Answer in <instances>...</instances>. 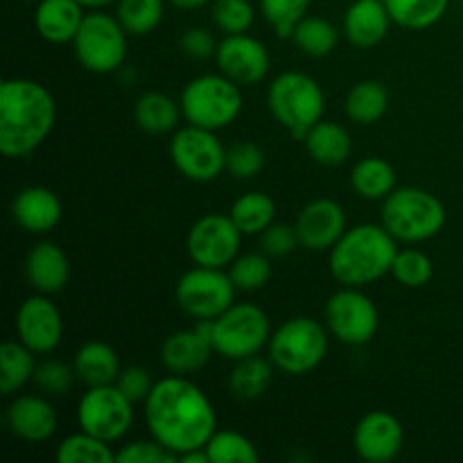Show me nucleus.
I'll return each instance as SVG.
<instances>
[{
    "label": "nucleus",
    "instance_id": "46",
    "mask_svg": "<svg viewBox=\"0 0 463 463\" xmlns=\"http://www.w3.org/2000/svg\"><path fill=\"white\" fill-rule=\"evenodd\" d=\"M116 387L120 389L131 402H145V398H147L149 392L154 389V380L145 366L131 364L120 371V375H118L116 380Z\"/></svg>",
    "mask_w": 463,
    "mask_h": 463
},
{
    "label": "nucleus",
    "instance_id": "22",
    "mask_svg": "<svg viewBox=\"0 0 463 463\" xmlns=\"http://www.w3.org/2000/svg\"><path fill=\"white\" fill-rule=\"evenodd\" d=\"M393 21L384 0H353L344 12V36L362 50L375 48L387 39Z\"/></svg>",
    "mask_w": 463,
    "mask_h": 463
},
{
    "label": "nucleus",
    "instance_id": "23",
    "mask_svg": "<svg viewBox=\"0 0 463 463\" xmlns=\"http://www.w3.org/2000/svg\"><path fill=\"white\" fill-rule=\"evenodd\" d=\"M213 348L211 339L194 326L188 330H176L167 335L161 344V364L167 373L193 375L199 373L211 362Z\"/></svg>",
    "mask_w": 463,
    "mask_h": 463
},
{
    "label": "nucleus",
    "instance_id": "49",
    "mask_svg": "<svg viewBox=\"0 0 463 463\" xmlns=\"http://www.w3.org/2000/svg\"><path fill=\"white\" fill-rule=\"evenodd\" d=\"M77 3L81 5V7L84 9H104V7H109V5H113V3H118V0H77Z\"/></svg>",
    "mask_w": 463,
    "mask_h": 463
},
{
    "label": "nucleus",
    "instance_id": "34",
    "mask_svg": "<svg viewBox=\"0 0 463 463\" xmlns=\"http://www.w3.org/2000/svg\"><path fill=\"white\" fill-rule=\"evenodd\" d=\"M292 41L307 57H328L339 43V30L321 16H306L292 32Z\"/></svg>",
    "mask_w": 463,
    "mask_h": 463
},
{
    "label": "nucleus",
    "instance_id": "44",
    "mask_svg": "<svg viewBox=\"0 0 463 463\" xmlns=\"http://www.w3.org/2000/svg\"><path fill=\"white\" fill-rule=\"evenodd\" d=\"M179 457L172 455L167 448H163L156 439H147V441H131L120 446L116 452V463H175Z\"/></svg>",
    "mask_w": 463,
    "mask_h": 463
},
{
    "label": "nucleus",
    "instance_id": "4",
    "mask_svg": "<svg viewBox=\"0 0 463 463\" xmlns=\"http://www.w3.org/2000/svg\"><path fill=\"white\" fill-rule=\"evenodd\" d=\"M267 107L283 129L297 140H303L317 122L324 120L326 93L319 81L307 72L288 71L271 80Z\"/></svg>",
    "mask_w": 463,
    "mask_h": 463
},
{
    "label": "nucleus",
    "instance_id": "14",
    "mask_svg": "<svg viewBox=\"0 0 463 463\" xmlns=\"http://www.w3.org/2000/svg\"><path fill=\"white\" fill-rule=\"evenodd\" d=\"M242 238L244 233L238 229L233 217L208 213L190 226L185 249L194 265L229 269L231 262L240 256Z\"/></svg>",
    "mask_w": 463,
    "mask_h": 463
},
{
    "label": "nucleus",
    "instance_id": "3",
    "mask_svg": "<svg viewBox=\"0 0 463 463\" xmlns=\"http://www.w3.org/2000/svg\"><path fill=\"white\" fill-rule=\"evenodd\" d=\"M396 253L398 240L383 224H355L328 251L330 274L342 288L364 289L392 274Z\"/></svg>",
    "mask_w": 463,
    "mask_h": 463
},
{
    "label": "nucleus",
    "instance_id": "5",
    "mask_svg": "<svg viewBox=\"0 0 463 463\" xmlns=\"http://www.w3.org/2000/svg\"><path fill=\"white\" fill-rule=\"evenodd\" d=\"M383 226L405 244H420L437 238L446 226V206L434 193L405 185L383 202Z\"/></svg>",
    "mask_w": 463,
    "mask_h": 463
},
{
    "label": "nucleus",
    "instance_id": "29",
    "mask_svg": "<svg viewBox=\"0 0 463 463\" xmlns=\"http://www.w3.org/2000/svg\"><path fill=\"white\" fill-rule=\"evenodd\" d=\"M389 109V90L378 80H362L348 89L344 111L355 125H375Z\"/></svg>",
    "mask_w": 463,
    "mask_h": 463
},
{
    "label": "nucleus",
    "instance_id": "18",
    "mask_svg": "<svg viewBox=\"0 0 463 463\" xmlns=\"http://www.w3.org/2000/svg\"><path fill=\"white\" fill-rule=\"evenodd\" d=\"M294 229H297L298 242L303 249L315 253L330 251L346 233V213H344L342 203L335 199H312L301 208L297 222H294Z\"/></svg>",
    "mask_w": 463,
    "mask_h": 463
},
{
    "label": "nucleus",
    "instance_id": "9",
    "mask_svg": "<svg viewBox=\"0 0 463 463\" xmlns=\"http://www.w3.org/2000/svg\"><path fill=\"white\" fill-rule=\"evenodd\" d=\"M269 337V317L256 303L235 301L229 310L211 319V344L224 360L238 362L258 355L262 348H267Z\"/></svg>",
    "mask_w": 463,
    "mask_h": 463
},
{
    "label": "nucleus",
    "instance_id": "36",
    "mask_svg": "<svg viewBox=\"0 0 463 463\" xmlns=\"http://www.w3.org/2000/svg\"><path fill=\"white\" fill-rule=\"evenodd\" d=\"M165 16V0H118L116 18L129 36H147Z\"/></svg>",
    "mask_w": 463,
    "mask_h": 463
},
{
    "label": "nucleus",
    "instance_id": "8",
    "mask_svg": "<svg viewBox=\"0 0 463 463\" xmlns=\"http://www.w3.org/2000/svg\"><path fill=\"white\" fill-rule=\"evenodd\" d=\"M127 36L129 34L120 25L116 14L111 16L104 9H90L72 39V50L84 71L93 75H109L125 66L129 52Z\"/></svg>",
    "mask_w": 463,
    "mask_h": 463
},
{
    "label": "nucleus",
    "instance_id": "15",
    "mask_svg": "<svg viewBox=\"0 0 463 463\" xmlns=\"http://www.w3.org/2000/svg\"><path fill=\"white\" fill-rule=\"evenodd\" d=\"M16 337L36 355L57 351L63 342V317L48 294H32L16 312Z\"/></svg>",
    "mask_w": 463,
    "mask_h": 463
},
{
    "label": "nucleus",
    "instance_id": "40",
    "mask_svg": "<svg viewBox=\"0 0 463 463\" xmlns=\"http://www.w3.org/2000/svg\"><path fill=\"white\" fill-rule=\"evenodd\" d=\"M312 0H258L262 18L280 39H292V32L307 16Z\"/></svg>",
    "mask_w": 463,
    "mask_h": 463
},
{
    "label": "nucleus",
    "instance_id": "48",
    "mask_svg": "<svg viewBox=\"0 0 463 463\" xmlns=\"http://www.w3.org/2000/svg\"><path fill=\"white\" fill-rule=\"evenodd\" d=\"M170 5H175L176 9H184V12H194V9H202L213 5L215 0H167Z\"/></svg>",
    "mask_w": 463,
    "mask_h": 463
},
{
    "label": "nucleus",
    "instance_id": "28",
    "mask_svg": "<svg viewBox=\"0 0 463 463\" xmlns=\"http://www.w3.org/2000/svg\"><path fill=\"white\" fill-rule=\"evenodd\" d=\"M396 170L387 158L364 156L353 165L351 188L369 202H384L396 190Z\"/></svg>",
    "mask_w": 463,
    "mask_h": 463
},
{
    "label": "nucleus",
    "instance_id": "17",
    "mask_svg": "<svg viewBox=\"0 0 463 463\" xmlns=\"http://www.w3.org/2000/svg\"><path fill=\"white\" fill-rule=\"evenodd\" d=\"M405 443L401 419L387 410H373L362 416L353 432V450L369 463H389L396 459Z\"/></svg>",
    "mask_w": 463,
    "mask_h": 463
},
{
    "label": "nucleus",
    "instance_id": "2",
    "mask_svg": "<svg viewBox=\"0 0 463 463\" xmlns=\"http://www.w3.org/2000/svg\"><path fill=\"white\" fill-rule=\"evenodd\" d=\"M57 125V102L48 86L27 77L0 84V152L25 158L48 140Z\"/></svg>",
    "mask_w": 463,
    "mask_h": 463
},
{
    "label": "nucleus",
    "instance_id": "39",
    "mask_svg": "<svg viewBox=\"0 0 463 463\" xmlns=\"http://www.w3.org/2000/svg\"><path fill=\"white\" fill-rule=\"evenodd\" d=\"M392 276L402 285V288L419 289L432 280L434 262L420 249H398L396 260L392 265Z\"/></svg>",
    "mask_w": 463,
    "mask_h": 463
},
{
    "label": "nucleus",
    "instance_id": "43",
    "mask_svg": "<svg viewBox=\"0 0 463 463\" xmlns=\"http://www.w3.org/2000/svg\"><path fill=\"white\" fill-rule=\"evenodd\" d=\"M77 373L72 366H68L66 362L61 360H43L36 364L34 371V380L32 383L39 387V392L43 396H66L68 392L75 384Z\"/></svg>",
    "mask_w": 463,
    "mask_h": 463
},
{
    "label": "nucleus",
    "instance_id": "41",
    "mask_svg": "<svg viewBox=\"0 0 463 463\" xmlns=\"http://www.w3.org/2000/svg\"><path fill=\"white\" fill-rule=\"evenodd\" d=\"M211 18L224 36L244 34L253 27L256 9L251 0H215L211 5Z\"/></svg>",
    "mask_w": 463,
    "mask_h": 463
},
{
    "label": "nucleus",
    "instance_id": "30",
    "mask_svg": "<svg viewBox=\"0 0 463 463\" xmlns=\"http://www.w3.org/2000/svg\"><path fill=\"white\" fill-rule=\"evenodd\" d=\"M36 353L30 351L18 339H9L0 346V392L3 396L18 393L27 383L34 380Z\"/></svg>",
    "mask_w": 463,
    "mask_h": 463
},
{
    "label": "nucleus",
    "instance_id": "1",
    "mask_svg": "<svg viewBox=\"0 0 463 463\" xmlns=\"http://www.w3.org/2000/svg\"><path fill=\"white\" fill-rule=\"evenodd\" d=\"M145 425L172 455L206 448L217 432V411L211 398L188 375H165L145 398Z\"/></svg>",
    "mask_w": 463,
    "mask_h": 463
},
{
    "label": "nucleus",
    "instance_id": "10",
    "mask_svg": "<svg viewBox=\"0 0 463 463\" xmlns=\"http://www.w3.org/2000/svg\"><path fill=\"white\" fill-rule=\"evenodd\" d=\"M238 288L231 280L229 271L217 267L194 265L176 280L175 298L181 312L194 321L215 319L235 303Z\"/></svg>",
    "mask_w": 463,
    "mask_h": 463
},
{
    "label": "nucleus",
    "instance_id": "25",
    "mask_svg": "<svg viewBox=\"0 0 463 463\" xmlns=\"http://www.w3.org/2000/svg\"><path fill=\"white\" fill-rule=\"evenodd\" d=\"M72 369L84 387H102V384H116L122 366L111 344L90 339V342L81 344L80 351L75 353Z\"/></svg>",
    "mask_w": 463,
    "mask_h": 463
},
{
    "label": "nucleus",
    "instance_id": "37",
    "mask_svg": "<svg viewBox=\"0 0 463 463\" xmlns=\"http://www.w3.org/2000/svg\"><path fill=\"white\" fill-rule=\"evenodd\" d=\"M211 463H258L260 452L253 441L235 430H217L206 443Z\"/></svg>",
    "mask_w": 463,
    "mask_h": 463
},
{
    "label": "nucleus",
    "instance_id": "7",
    "mask_svg": "<svg viewBox=\"0 0 463 463\" xmlns=\"http://www.w3.org/2000/svg\"><path fill=\"white\" fill-rule=\"evenodd\" d=\"M328 328L310 317H294L271 333L267 344V357L276 371L294 375H307L319 369L328 355Z\"/></svg>",
    "mask_w": 463,
    "mask_h": 463
},
{
    "label": "nucleus",
    "instance_id": "33",
    "mask_svg": "<svg viewBox=\"0 0 463 463\" xmlns=\"http://www.w3.org/2000/svg\"><path fill=\"white\" fill-rule=\"evenodd\" d=\"M229 215L244 235H260L276 222V202L267 193L251 190L235 199Z\"/></svg>",
    "mask_w": 463,
    "mask_h": 463
},
{
    "label": "nucleus",
    "instance_id": "12",
    "mask_svg": "<svg viewBox=\"0 0 463 463\" xmlns=\"http://www.w3.org/2000/svg\"><path fill=\"white\" fill-rule=\"evenodd\" d=\"M134 405L116 384L86 387L77 402V423L84 432L116 443L125 439L134 425Z\"/></svg>",
    "mask_w": 463,
    "mask_h": 463
},
{
    "label": "nucleus",
    "instance_id": "38",
    "mask_svg": "<svg viewBox=\"0 0 463 463\" xmlns=\"http://www.w3.org/2000/svg\"><path fill=\"white\" fill-rule=\"evenodd\" d=\"M271 260L262 253H242L229 265V276L238 292H258L271 280Z\"/></svg>",
    "mask_w": 463,
    "mask_h": 463
},
{
    "label": "nucleus",
    "instance_id": "47",
    "mask_svg": "<svg viewBox=\"0 0 463 463\" xmlns=\"http://www.w3.org/2000/svg\"><path fill=\"white\" fill-rule=\"evenodd\" d=\"M179 45L190 59H197L199 61V59L215 57L220 41H217L215 34H213L211 30H206V27H188V30L181 34Z\"/></svg>",
    "mask_w": 463,
    "mask_h": 463
},
{
    "label": "nucleus",
    "instance_id": "27",
    "mask_svg": "<svg viewBox=\"0 0 463 463\" xmlns=\"http://www.w3.org/2000/svg\"><path fill=\"white\" fill-rule=\"evenodd\" d=\"M181 104L161 90H147L136 99L134 120L140 131L149 136L175 134L179 129Z\"/></svg>",
    "mask_w": 463,
    "mask_h": 463
},
{
    "label": "nucleus",
    "instance_id": "42",
    "mask_svg": "<svg viewBox=\"0 0 463 463\" xmlns=\"http://www.w3.org/2000/svg\"><path fill=\"white\" fill-rule=\"evenodd\" d=\"M265 167V152L256 143L240 140L226 147V172L238 181H249L258 176Z\"/></svg>",
    "mask_w": 463,
    "mask_h": 463
},
{
    "label": "nucleus",
    "instance_id": "19",
    "mask_svg": "<svg viewBox=\"0 0 463 463\" xmlns=\"http://www.w3.org/2000/svg\"><path fill=\"white\" fill-rule=\"evenodd\" d=\"M7 428L25 443L50 441L57 432L59 416L52 402L43 393H23L7 407Z\"/></svg>",
    "mask_w": 463,
    "mask_h": 463
},
{
    "label": "nucleus",
    "instance_id": "21",
    "mask_svg": "<svg viewBox=\"0 0 463 463\" xmlns=\"http://www.w3.org/2000/svg\"><path fill=\"white\" fill-rule=\"evenodd\" d=\"M71 260L59 244L36 242L25 256V279L34 292L59 294L71 283Z\"/></svg>",
    "mask_w": 463,
    "mask_h": 463
},
{
    "label": "nucleus",
    "instance_id": "45",
    "mask_svg": "<svg viewBox=\"0 0 463 463\" xmlns=\"http://www.w3.org/2000/svg\"><path fill=\"white\" fill-rule=\"evenodd\" d=\"M260 247L269 258H285L301 247L297 229L283 222H274L260 233Z\"/></svg>",
    "mask_w": 463,
    "mask_h": 463
},
{
    "label": "nucleus",
    "instance_id": "32",
    "mask_svg": "<svg viewBox=\"0 0 463 463\" xmlns=\"http://www.w3.org/2000/svg\"><path fill=\"white\" fill-rule=\"evenodd\" d=\"M393 25L402 30L423 32L446 16L450 0H384Z\"/></svg>",
    "mask_w": 463,
    "mask_h": 463
},
{
    "label": "nucleus",
    "instance_id": "13",
    "mask_svg": "<svg viewBox=\"0 0 463 463\" xmlns=\"http://www.w3.org/2000/svg\"><path fill=\"white\" fill-rule=\"evenodd\" d=\"M326 328L337 342L364 346L378 335L380 310L362 288H342L326 303Z\"/></svg>",
    "mask_w": 463,
    "mask_h": 463
},
{
    "label": "nucleus",
    "instance_id": "16",
    "mask_svg": "<svg viewBox=\"0 0 463 463\" xmlns=\"http://www.w3.org/2000/svg\"><path fill=\"white\" fill-rule=\"evenodd\" d=\"M215 61L222 75L244 89V86H256L267 80L271 68V54L260 39L244 32V34H229L220 41Z\"/></svg>",
    "mask_w": 463,
    "mask_h": 463
},
{
    "label": "nucleus",
    "instance_id": "24",
    "mask_svg": "<svg viewBox=\"0 0 463 463\" xmlns=\"http://www.w3.org/2000/svg\"><path fill=\"white\" fill-rule=\"evenodd\" d=\"M86 12L77 0H41L36 3L34 27L43 41L52 45L72 43Z\"/></svg>",
    "mask_w": 463,
    "mask_h": 463
},
{
    "label": "nucleus",
    "instance_id": "50",
    "mask_svg": "<svg viewBox=\"0 0 463 463\" xmlns=\"http://www.w3.org/2000/svg\"><path fill=\"white\" fill-rule=\"evenodd\" d=\"M25 3H34L36 5V3H41V0H25Z\"/></svg>",
    "mask_w": 463,
    "mask_h": 463
},
{
    "label": "nucleus",
    "instance_id": "11",
    "mask_svg": "<svg viewBox=\"0 0 463 463\" xmlns=\"http://www.w3.org/2000/svg\"><path fill=\"white\" fill-rule=\"evenodd\" d=\"M170 158L176 172L194 184H211L226 172V147L217 131L185 122L172 134Z\"/></svg>",
    "mask_w": 463,
    "mask_h": 463
},
{
    "label": "nucleus",
    "instance_id": "6",
    "mask_svg": "<svg viewBox=\"0 0 463 463\" xmlns=\"http://www.w3.org/2000/svg\"><path fill=\"white\" fill-rule=\"evenodd\" d=\"M179 104L188 125L222 131L242 113V86L222 72H206L184 86Z\"/></svg>",
    "mask_w": 463,
    "mask_h": 463
},
{
    "label": "nucleus",
    "instance_id": "31",
    "mask_svg": "<svg viewBox=\"0 0 463 463\" xmlns=\"http://www.w3.org/2000/svg\"><path fill=\"white\" fill-rule=\"evenodd\" d=\"M274 369L269 357H262L260 353L238 360L229 373V392L240 401H256L269 389Z\"/></svg>",
    "mask_w": 463,
    "mask_h": 463
},
{
    "label": "nucleus",
    "instance_id": "35",
    "mask_svg": "<svg viewBox=\"0 0 463 463\" xmlns=\"http://www.w3.org/2000/svg\"><path fill=\"white\" fill-rule=\"evenodd\" d=\"M54 459L59 463H116V452L111 443L80 430L59 441Z\"/></svg>",
    "mask_w": 463,
    "mask_h": 463
},
{
    "label": "nucleus",
    "instance_id": "26",
    "mask_svg": "<svg viewBox=\"0 0 463 463\" xmlns=\"http://www.w3.org/2000/svg\"><path fill=\"white\" fill-rule=\"evenodd\" d=\"M307 154L315 163L337 167L348 161L353 152V138L339 122L319 120L303 138Z\"/></svg>",
    "mask_w": 463,
    "mask_h": 463
},
{
    "label": "nucleus",
    "instance_id": "20",
    "mask_svg": "<svg viewBox=\"0 0 463 463\" xmlns=\"http://www.w3.org/2000/svg\"><path fill=\"white\" fill-rule=\"evenodd\" d=\"M12 217L25 233H50L63 217L61 199L45 185H27L14 197Z\"/></svg>",
    "mask_w": 463,
    "mask_h": 463
}]
</instances>
